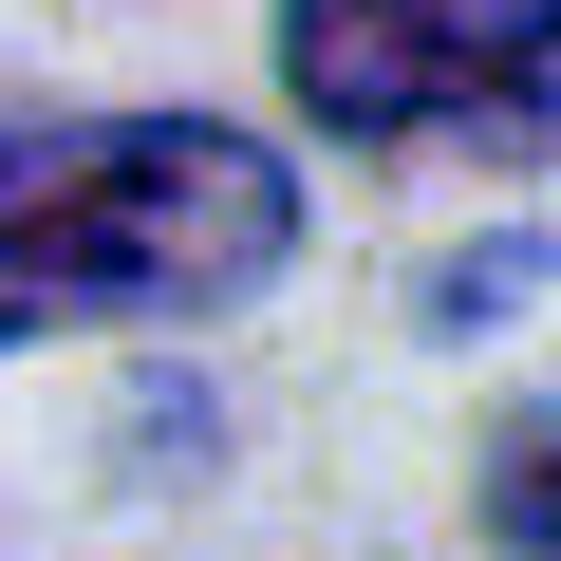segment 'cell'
<instances>
[{"label":"cell","mask_w":561,"mask_h":561,"mask_svg":"<svg viewBox=\"0 0 561 561\" xmlns=\"http://www.w3.org/2000/svg\"><path fill=\"white\" fill-rule=\"evenodd\" d=\"M300 187L206 113H57L0 150V337L38 319H206L280 280Z\"/></svg>","instance_id":"1"},{"label":"cell","mask_w":561,"mask_h":561,"mask_svg":"<svg viewBox=\"0 0 561 561\" xmlns=\"http://www.w3.org/2000/svg\"><path fill=\"white\" fill-rule=\"evenodd\" d=\"M542 20L561 0H280V76L356 150H431V131H542Z\"/></svg>","instance_id":"2"},{"label":"cell","mask_w":561,"mask_h":561,"mask_svg":"<svg viewBox=\"0 0 561 561\" xmlns=\"http://www.w3.org/2000/svg\"><path fill=\"white\" fill-rule=\"evenodd\" d=\"M486 524H505V561H542V412H505V486H486Z\"/></svg>","instance_id":"3"}]
</instances>
